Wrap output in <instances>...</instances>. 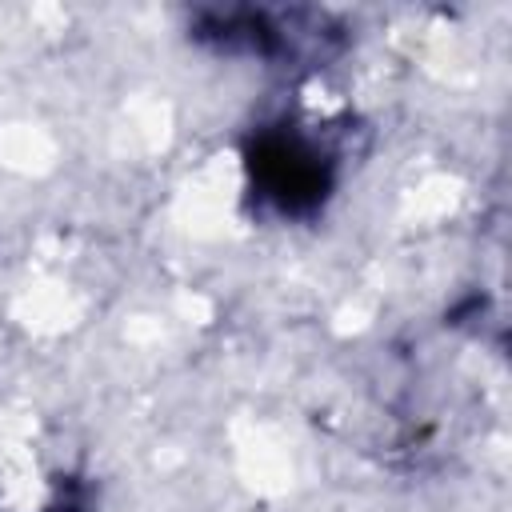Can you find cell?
<instances>
[{"instance_id":"obj_1","label":"cell","mask_w":512,"mask_h":512,"mask_svg":"<svg viewBox=\"0 0 512 512\" xmlns=\"http://www.w3.org/2000/svg\"><path fill=\"white\" fill-rule=\"evenodd\" d=\"M252 164H256V180H260L264 196H272L284 208H304L316 196H324V188H328L324 152H316L308 140L288 136V132L264 136Z\"/></svg>"}]
</instances>
